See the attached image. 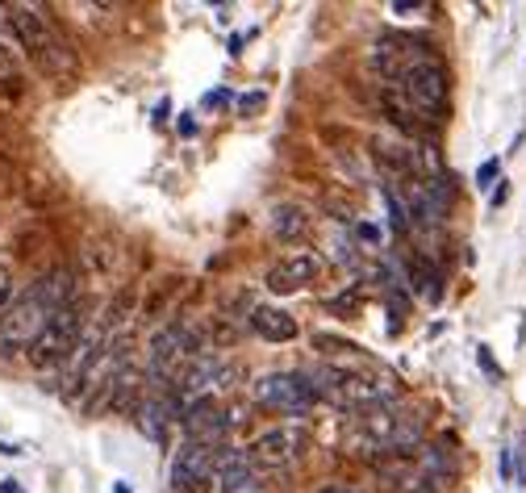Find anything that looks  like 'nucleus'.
I'll use <instances>...</instances> for the list:
<instances>
[{"label": "nucleus", "instance_id": "f257e3e1", "mask_svg": "<svg viewBox=\"0 0 526 493\" xmlns=\"http://www.w3.org/2000/svg\"><path fill=\"white\" fill-rule=\"evenodd\" d=\"M63 305H76V276L67 268H55L38 276L26 293H17L9 301V310L0 314V356H13V351H26L38 343V335L46 331Z\"/></svg>", "mask_w": 526, "mask_h": 493}, {"label": "nucleus", "instance_id": "cd10ccee", "mask_svg": "<svg viewBox=\"0 0 526 493\" xmlns=\"http://www.w3.org/2000/svg\"><path fill=\"white\" fill-rule=\"evenodd\" d=\"M518 448H522V473H518V481H522V485H526V439H522V443H518Z\"/></svg>", "mask_w": 526, "mask_h": 493}, {"label": "nucleus", "instance_id": "412c9836", "mask_svg": "<svg viewBox=\"0 0 526 493\" xmlns=\"http://www.w3.org/2000/svg\"><path fill=\"white\" fill-rule=\"evenodd\" d=\"M9 301H13V272L0 264V314L9 310Z\"/></svg>", "mask_w": 526, "mask_h": 493}, {"label": "nucleus", "instance_id": "20e7f679", "mask_svg": "<svg viewBox=\"0 0 526 493\" xmlns=\"http://www.w3.org/2000/svg\"><path fill=\"white\" fill-rule=\"evenodd\" d=\"M318 397H330V402L343 410H372V406L393 402L397 381L385 377V372H364V368H326Z\"/></svg>", "mask_w": 526, "mask_h": 493}, {"label": "nucleus", "instance_id": "c85d7f7f", "mask_svg": "<svg viewBox=\"0 0 526 493\" xmlns=\"http://www.w3.org/2000/svg\"><path fill=\"white\" fill-rule=\"evenodd\" d=\"M0 493H21V485H13V481H5V485H0Z\"/></svg>", "mask_w": 526, "mask_h": 493}, {"label": "nucleus", "instance_id": "aec40b11", "mask_svg": "<svg viewBox=\"0 0 526 493\" xmlns=\"http://www.w3.org/2000/svg\"><path fill=\"white\" fill-rule=\"evenodd\" d=\"M476 360H481V368H485V377H489V381H501V364L493 360V351H489L485 343L476 347Z\"/></svg>", "mask_w": 526, "mask_h": 493}, {"label": "nucleus", "instance_id": "4468645a", "mask_svg": "<svg viewBox=\"0 0 526 493\" xmlns=\"http://www.w3.org/2000/svg\"><path fill=\"white\" fill-rule=\"evenodd\" d=\"M167 414H172V406H167L163 397H142V402L134 406L138 431L147 435L151 443H163V439H167Z\"/></svg>", "mask_w": 526, "mask_h": 493}, {"label": "nucleus", "instance_id": "1a4fd4ad", "mask_svg": "<svg viewBox=\"0 0 526 493\" xmlns=\"http://www.w3.org/2000/svg\"><path fill=\"white\" fill-rule=\"evenodd\" d=\"M226 385H230V364L218 360V356H197L176 377V402L193 406V402H201V397H209L213 389H226Z\"/></svg>", "mask_w": 526, "mask_h": 493}, {"label": "nucleus", "instance_id": "c756f323", "mask_svg": "<svg viewBox=\"0 0 526 493\" xmlns=\"http://www.w3.org/2000/svg\"><path fill=\"white\" fill-rule=\"evenodd\" d=\"M113 493H130V489L126 485H113Z\"/></svg>", "mask_w": 526, "mask_h": 493}, {"label": "nucleus", "instance_id": "0eeeda50", "mask_svg": "<svg viewBox=\"0 0 526 493\" xmlns=\"http://www.w3.org/2000/svg\"><path fill=\"white\" fill-rule=\"evenodd\" d=\"M197 356H201V351H197V335L188 331V326H180V322L163 326V331H155V339H151V377L176 385V377Z\"/></svg>", "mask_w": 526, "mask_h": 493}, {"label": "nucleus", "instance_id": "f8f14e48", "mask_svg": "<svg viewBox=\"0 0 526 493\" xmlns=\"http://www.w3.org/2000/svg\"><path fill=\"white\" fill-rule=\"evenodd\" d=\"M184 422H188V435H193L197 443H213L218 448L222 435L230 431V414H222L218 406L209 402V397H201V402L184 406Z\"/></svg>", "mask_w": 526, "mask_h": 493}, {"label": "nucleus", "instance_id": "7ed1b4c3", "mask_svg": "<svg viewBox=\"0 0 526 493\" xmlns=\"http://www.w3.org/2000/svg\"><path fill=\"white\" fill-rule=\"evenodd\" d=\"M5 21L17 38V46L26 51L46 76H63L71 72V55L67 46L59 42V34L46 26V17L34 9V5H5Z\"/></svg>", "mask_w": 526, "mask_h": 493}, {"label": "nucleus", "instance_id": "bb28decb", "mask_svg": "<svg viewBox=\"0 0 526 493\" xmlns=\"http://www.w3.org/2000/svg\"><path fill=\"white\" fill-rule=\"evenodd\" d=\"M318 493H360V489H351V485H326V489H318Z\"/></svg>", "mask_w": 526, "mask_h": 493}, {"label": "nucleus", "instance_id": "dca6fc26", "mask_svg": "<svg viewBox=\"0 0 526 493\" xmlns=\"http://www.w3.org/2000/svg\"><path fill=\"white\" fill-rule=\"evenodd\" d=\"M410 285H414V293L426 297V301H439V297H443L439 268H430L426 260H414V264H410Z\"/></svg>", "mask_w": 526, "mask_h": 493}, {"label": "nucleus", "instance_id": "f3484780", "mask_svg": "<svg viewBox=\"0 0 526 493\" xmlns=\"http://www.w3.org/2000/svg\"><path fill=\"white\" fill-rule=\"evenodd\" d=\"M360 305H364V285H351V289H343V293L326 297V310L339 314V318H355V310H360Z\"/></svg>", "mask_w": 526, "mask_h": 493}, {"label": "nucleus", "instance_id": "5701e85b", "mask_svg": "<svg viewBox=\"0 0 526 493\" xmlns=\"http://www.w3.org/2000/svg\"><path fill=\"white\" fill-rule=\"evenodd\" d=\"M355 239H360V243H372V247H376V243H380V230H376L372 222H360V226H355Z\"/></svg>", "mask_w": 526, "mask_h": 493}, {"label": "nucleus", "instance_id": "4be33fe9", "mask_svg": "<svg viewBox=\"0 0 526 493\" xmlns=\"http://www.w3.org/2000/svg\"><path fill=\"white\" fill-rule=\"evenodd\" d=\"M259 109H263V92H247V97H238V113H243V117L259 113Z\"/></svg>", "mask_w": 526, "mask_h": 493}, {"label": "nucleus", "instance_id": "423d86ee", "mask_svg": "<svg viewBox=\"0 0 526 493\" xmlns=\"http://www.w3.org/2000/svg\"><path fill=\"white\" fill-rule=\"evenodd\" d=\"M84 314H80V305H63V310L46 322V331L38 335V343L30 347V360L38 368H63L67 356L76 351L80 335H84Z\"/></svg>", "mask_w": 526, "mask_h": 493}, {"label": "nucleus", "instance_id": "6ab92c4d", "mask_svg": "<svg viewBox=\"0 0 526 493\" xmlns=\"http://www.w3.org/2000/svg\"><path fill=\"white\" fill-rule=\"evenodd\" d=\"M501 176V159H485L481 172H476V189H489V184Z\"/></svg>", "mask_w": 526, "mask_h": 493}, {"label": "nucleus", "instance_id": "ddd939ff", "mask_svg": "<svg viewBox=\"0 0 526 493\" xmlns=\"http://www.w3.org/2000/svg\"><path fill=\"white\" fill-rule=\"evenodd\" d=\"M251 326H255V335H263L268 343L297 339V318L284 314L280 305H255V310H251Z\"/></svg>", "mask_w": 526, "mask_h": 493}, {"label": "nucleus", "instance_id": "9d476101", "mask_svg": "<svg viewBox=\"0 0 526 493\" xmlns=\"http://www.w3.org/2000/svg\"><path fill=\"white\" fill-rule=\"evenodd\" d=\"M213 468H218V448H213V443L188 439L184 448H176V460H172V489L184 493V489H193L197 481H209Z\"/></svg>", "mask_w": 526, "mask_h": 493}, {"label": "nucleus", "instance_id": "393cba45", "mask_svg": "<svg viewBox=\"0 0 526 493\" xmlns=\"http://www.w3.org/2000/svg\"><path fill=\"white\" fill-rule=\"evenodd\" d=\"M176 130H180L184 138H193V134H197V122H193V117H188V113H184V117H180V122H176Z\"/></svg>", "mask_w": 526, "mask_h": 493}, {"label": "nucleus", "instance_id": "6e6552de", "mask_svg": "<svg viewBox=\"0 0 526 493\" xmlns=\"http://www.w3.org/2000/svg\"><path fill=\"white\" fill-rule=\"evenodd\" d=\"M301 452H305V431L293 427V422H284V427L263 431V435L251 443L247 460H251L255 468H284V464H293Z\"/></svg>", "mask_w": 526, "mask_h": 493}, {"label": "nucleus", "instance_id": "9b49d317", "mask_svg": "<svg viewBox=\"0 0 526 493\" xmlns=\"http://www.w3.org/2000/svg\"><path fill=\"white\" fill-rule=\"evenodd\" d=\"M318 272H322L318 255L293 251V255H284L280 264L268 268V289H272V293H297V289L309 285V280H318Z\"/></svg>", "mask_w": 526, "mask_h": 493}, {"label": "nucleus", "instance_id": "2eb2a0df", "mask_svg": "<svg viewBox=\"0 0 526 493\" xmlns=\"http://www.w3.org/2000/svg\"><path fill=\"white\" fill-rule=\"evenodd\" d=\"M272 230H276V239H284V243H297L301 234L309 230L305 209H301V205H276V214H272Z\"/></svg>", "mask_w": 526, "mask_h": 493}, {"label": "nucleus", "instance_id": "f03ea898", "mask_svg": "<svg viewBox=\"0 0 526 493\" xmlns=\"http://www.w3.org/2000/svg\"><path fill=\"white\" fill-rule=\"evenodd\" d=\"M351 443L360 452H385V456H414L422 448V418L401 410L397 402L360 410L351 418Z\"/></svg>", "mask_w": 526, "mask_h": 493}, {"label": "nucleus", "instance_id": "a878e982", "mask_svg": "<svg viewBox=\"0 0 526 493\" xmlns=\"http://www.w3.org/2000/svg\"><path fill=\"white\" fill-rule=\"evenodd\" d=\"M418 5H414V0H401V5H397V0H393V13H414Z\"/></svg>", "mask_w": 526, "mask_h": 493}, {"label": "nucleus", "instance_id": "a211bd4d", "mask_svg": "<svg viewBox=\"0 0 526 493\" xmlns=\"http://www.w3.org/2000/svg\"><path fill=\"white\" fill-rule=\"evenodd\" d=\"M0 80H17V55H13V46H5V38H0Z\"/></svg>", "mask_w": 526, "mask_h": 493}, {"label": "nucleus", "instance_id": "b1692460", "mask_svg": "<svg viewBox=\"0 0 526 493\" xmlns=\"http://www.w3.org/2000/svg\"><path fill=\"white\" fill-rule=\"evenodd\" d=\"M201 105H205V109H218V105H230V92H226V88H213V92H209V97H205Z\"/></svg>", "mask_w": 526, "mask_h": 493}, {"label": "nucleus", "instance_id": "39448f33", "mask_svg": "<svg viewBox=\"0 0 526 493\" xmlns=\"http://www.w3.org/2000/svg\"><path fill=\"white\" fill-rule=\"evenodd\" d=\"M255 402L263 410L301 418L318 406V385L309 377H301V372H268V377L255 381Z\"/></svg>", "mask_w": 526, "mask_h": 493}]
</instances>
